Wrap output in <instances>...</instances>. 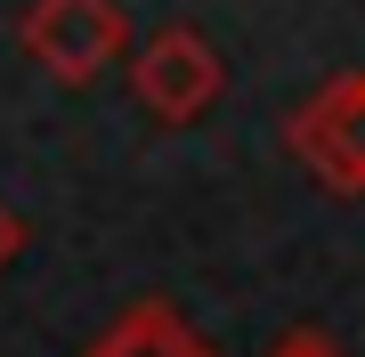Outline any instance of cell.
<instances>
[{
  "label": "cell",
  "mask_w": 365,
  "mask_h": 357,
  "mask_svg": "<svg viewBox=\"0 0 365 357\" xmlns=\"http://www.w3.org/2000/svg\"><path fill=\"white\" fill-rule=\"evenodd\" d=\"M138 98L155 106L163 122H195L211 98H220V49L195 33V25H170L138 49Z\"/></svg>",
  "instance_id": "cell-3"
},
{
  "label": "cell",
  "mask_w": 365,
  "mask_h": 357,
  "mask_svg": "<svg viewBox=\"0 0 365 357\" xmlns=\"http://www.w3.org/2000/svg\"><path fill=\"white\" fill-rule=\"evenodd\" d=\"M292 146L325 187H365V73H341L292 114Z\"/></svg>",
  "instance_id": "cell-1"
},
{
  "label": "cell",
  "mask_w": 365,
  "mask_h": 357,
  "mask_svg": "<svg viewBox=\"0 0 365 357\" xmlns=\"http://www.w3.org/2000/svg\"><path fill=\"white\" fill-rule=\"evenodd\" d=\"M25 49L57 81H90L106 57L122 49V9L114 0H41L25 16Z\"/></svg>",
  "instance_id": "cell-2"
},
{
  "label": "cell",
  "mask_w": 365,
  "mask_h": 357,
  "mask_svg": "<svg viewBox=\"0 0 365 357\" xmlns=\"http://www.w3.org/2000/svg\"><path fill=\"white\" fill-rule=\"evenodd\" d=\"M268 357H341V349L325 341V333H292V341H276Z\"/></svg>",
  "instance_id": "cell-5"
},
{
  "label": "cell",
  "mask_w": 365,
  "mask_h": 357,
  "mask_svg": "<svg viewBox=\"0 0 365 357\" xmlns=\"http://www.w3.org/2000/svg\"><path fill=\"white\" fill-rule=\"evenodd\" d=\"M90 357H211V349H203L179 317H170V309H155V301H146V309H130V317L106 333Z\"/></svg>",
  "instance_id": "cell-4"
},
{
  "label": "cell",
  "mask_w": 365,
  "mask_h": 357,
  "mask_svg": "<svg viewBox=\"0 0 365 357\" xmlns=\"http://www.w3.org/2000/svg\"><path fill=\"white\" fill-rule=\"evenodd\" d=\"M16 244H25V227H16V212H9V203H0V268L16 260Z\"/></svg>",
  "instance_id": "cell-6"
}]
</instances>
